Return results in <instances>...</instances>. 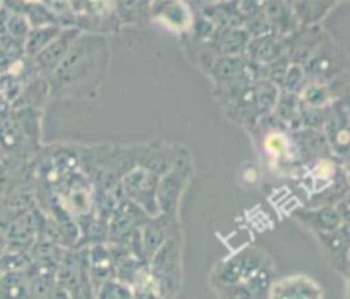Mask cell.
<instances>
[{
    "label": "cell",
    "mask_w": 350,
    "mask_h": 299,
    "mask_svg": "<svg viewBox=\"0 0 350 299\" xmlns=\"http://www.w3.org/2000/svg\"><path fill=\"white\" fill-rule=\"evenodd\" d=\"M2 276H3V272H2V269H0V279H2Z\"/></svg>",
    "instance_id": "cell-45"
},
{
    "label": "cell",
    "mask_w": 350,
    "mask_h": 299,
    "mask_svg": "<svg viewBox=\"0 0 350 299\" xmlns=\"http://www.w3.org/2000/svg\"><path fill=\"white\" fill-rule=\"evenodd\" d=\"M241 27L246 31V34H248L250 38H260L265 36V34H272V29H270V24L269 21H267L263 9L260 10V12H256L255 16L243 21Z\"/></svg>",
    "instance_id": "cell-37"
},
{
    "label": "cell",
    "mask_w": 350,
    "mask_h": 299,
    "mask_svg": "<svg viewBox=\"0 0 350 299\" xmlns=\"http://www.w3.org/2000/svg\"><path fill=\"white\" fill-rule=\"evenodd\" d=\"M55 194H57L58 200L64 205L65 211H67L74 219H79L91 212L94 188H92L91 181H89L81 171L70 174V177L55 190Z\"/></svg>",
    "instance_id": "cell-13"
},
{
    "label": "cell",
    "mask_w": 350,
    "mask_h": 299,
    "mask_svg": "<svg viewBox=\"0 0 350 299\" xmlns=\"http://www.w3.org/2000/svg\"><path fill=\"white\" fill-rule=\"evenodd\" d=\"M57 286L67 291L70 299H96L88 274V248L74 246L65 250L57 269Z\"/></svg>",
    "instance_id": "cell-8"
},
{
    "label": "cell",
    "mask_w": 350,
    "mask_h": 299,
    "mask_svg": "<svg viewBox=\"0 0 350 299\" xmlns=\"http://www.w3.org/2000/svg\"><path fill=\"white\" fill-rule=\"evenodd\" d=\"M294 147H296L297 161L299 166H310L323 157L332 156L330 147H328L327 139H325L321 130L299 129L293 132Z\"/></svg>",
    "instance_id": "cell-19"
},
{
    "label": "cell",
    "mask_w": 350,
    "mask_h": 299,
    "mask_svg": "<svg viewBox=\"0 0 350 299\" xmlns=\"http://www.w3.org/2000/svg\"><path fill=\"white\" fill-rule=\"evenodd\" d=\"M267 299H325V291L311 276L293 274L273 281Z\"/></svg>",
    "instance_id": "cell-16"
},
{
    "label": "cell",
    "mask_w": 350,
    "mask_h": 299,
    "mask_svg": "<svg viewBox=\"0 0 350 299\" xmlns=\"http://www.w3.org/2000/svg\"><path fill=\"white\" fill-rule=\"evenodd\" d=\"M207 75L214 82V89H224L241 82H253L246 70L245 57H219Z\"/></svg>",
    "instance_id": "cell-21"
},
{
    "label": "cell",
    "mask_w": 350,
    "mask_h": 299,
    "mask_svg": "<svg viewBox=\"0 0 350 299\" xmlns=\"http://www.w3.org/2000/svg\"><path fill=\"white\" fill-rule=\"evenodd\" d=\"M236 9H238L239 17L245 21L260 12L263 9V2H236Z\"/></svg>",
    "instance_id": "cell-39"
},
{
    "label": "cell",
    "mask_w": 350,
    "mask_h": 299,
    "mask_svg": "<svg viewBox=\"0 0 350 299\" xmlns=\"http://www.w3.org/2000/svg\"><path fill=\"white\" fill-rule=\"evenodd\" d=\"M31 267V255L27 252L5 250L0 255V269L3 274H24Z\"/></svg>",
    "instance_id": "cell-34"
},
{
    "label": "cell",
    "mask_w": 350,
    "mask_h": 299,
    "mask_svg": "<svg viewBox=\"0 0 350 299\" xmlns=\"http://www.w3.org/2000/svg\"><path fill=\"white\" fill-rule=\"evenodd\" d=\"M113 192L118 197V204H116L115 212L108 222V242H118L129 233L142 228L149 216L142 209L137 207L133 202H130L129 198L123 197L118 188H115Z\"/></svg>",
    "instance_id": "cell-17"
},
{
    "label": "cell",
    "mask_w": 350,
    "mask_h": 299,
    "mask_svg": "<svg viewBox=\"0 0 350 299\" xmlns=\"http://www.w3.org/2000/svg\"><path fill=\"white\" fill-rule=\"evenodd\" d=\"M293 219L299 222L311 235H321V233L335 231L342 226L340 218L334 205L325 207H301L293 212Z\"/></svg>",
    "instance_id": "cell-20"
},
{
    "label": "cell",
    "mask_w": 350,
    "mask_h": 299,
    "mask_svg": "<svg viewBox=\"0 0 350 299\" xmlns=\"http://www.w3.org/2000/svg\"><path fill=\"white\" fill-rule=\"evenodd\" d=\"M328 31L323 26H310L297 27L294 33L284 38V48H286V57L291 64L303 67L311 55L314 53L321 41L327 38Z\"/></svg>",
    "instance_id": "cell-14"
},
{
    "label": "cell",
    "mask_w": 350,
    "mask_h": 299,
    "mask_svg": "<svg viewBox=\"0 0 350 299\" xmlns=\"http://www.w3.org/2000/svg\"><path fill=\"white\" fill-rule=\"evenodd\" d=\"M314 239L320 245L323 259L332 270L340 274L349 283V272H350V226L342 224L340 228L330 233H321V235H314Z\"/></svg>",
    "instance_id": "cell-12"
},
{
    "label": "cell",
    "mask_w": 350,
    "mask_h": 299,
    "mask_svg": "<svg viewBox=\"0 0 350 299\" xmlns=\"http://www.w3.org/2000/svg\"><path fill=\"white\" fill-rule=\"evenodd\" d=\"M120 24H144L150 19V2H115Z\"/></svg>",
    "instance_id": "cell-31"
},
{
    "label": "cell",
    "mask_w": 350,
    "mask_h": 299,
    "mask_svg": "<svg viewBox=\"0 0 350 299\" xmlns=\"http://www.w3.org/2000/svg\"><path fill=\"white\" fill-rule=\"evenodd\" d=\"M306 84H308V79L306 75H304L303 67L291 64L289 68H287L286 75H284L282 84H280L279 89L284 92H289V94L299 96Z\"/></svg>",
    "instance_id": "cell-35"
},
{
    "label": "cell",
    "mask_w": 350,
    "mask_h": 299,
    "mask_svg": "<svg viewBox=\"0 0 350 299\" xmlns=\"http://www.w3.org/2000/svg\"><path fill=\"white\" fill-rule=\"evenodd\" d=\"M150 286L161 299H176L183 286V229L171 236L149 260Z\"/></svg>",
    "instance_id": "cell-6"
},
{
    "label": "cell",
    "mask_w": 350,
    "mask_h": 299,
    "mask_svg": "<svg viewBox=\"0 0 350 299\" xmlns=\"http://www.w3.org/2000/svg\"><path fill=\"white\" fill-rule=\"evenodd\" d=\"M0 5H2V2H0Z\"/></svg>",
    "instance_id": "cell-47"
},
{
    "label": "cell",
    "mask_w": 350,
    "mask_h": 299,
    "mask_svg": "<svg viewBox=\"0 0 350 299\" xmlns=\"http://www.w3.org/2000/svg\"><path fill=\"white\" fill-rule=\"evenodd\" d=\"M46 299H70V296L67 294V291H64L60 286L55 284L53 289L50 291V294H48Z\"/></svg>",
    "instance_id": "cell-42"
},
{
    "label": "cell",
    "mask_w": 350,
    "mask_h": 299,
    "mask_svg": "<svg viewBox=\"0 0 350 299\" xmlns=\"http://www.w3.org/2000/svg\"><path fill=\"white\" fill-rule=\"evenodd\" d=\"M79 34H81V31L75 29V27H64L60 34L38 57L33 58L34 68H36L41 77L46 79L60 65V62L64 60L68 48L72 47V43H74Z\"/></svg>",
    "instance_id": "cell-18"
},
{
    "label": "cell",
    "mask_w": 350,
    "mask_h": 299,
    "mask_svg": "<svg viewBox=\"0 0 350 299\" xmlns=\"http://www.w3.org/2000/svg\"><path fill=\"white\" fill-rule=\"evenodd\" d=\"M349 98L334 101L327 109L325 123L321 127L332 156L349 163Z\"/></svg>",
    "instance_id": "cell-11"
},
{
    "label": "cell",
    "mask_w": 350,
    "mask_h": 299,
    "mask_svg": "<svg viewBox=\"0 0 350 299\" xmlns=\"http://www.w3.org/2000/svg\"><path fill=\"white\" fill-rule=\"evenodd\" d=\"M280 89L275 84L267 81H256L253 82V98H255L256 112H258L260 118L270 115L275 108V103L279 99Z\"/></svg>",
    "instance_id": "cell-30"
},
{
    "label": "cell",
    "mask_w": 350,
    "mask_h": 299,
    "mask_svg": "<svg viewBox=\"0 0 350 299\" xmlns=\"http://www.w3.org/2000/svg\"><path fill=\"white\" fill-rule=\"evenodd\" d=\"M5 163H7V159H5V156H3L2 149H0V168H2Z\"/></svg>",
    "instance_id": "cell-44"
},
{
    "label": "cell",
    "mask_w": 350,
    "mask_h": 299,
    "mask_svg": "<svg viewBox=\"0 0 350 299\" xmlns=\"http://www.w3.org/2000/svg\"><path fill=\"white\" fill-rule=\"evenodd\" d=\"M88 274L94 291L103 283L116 277V267L106 243L88 246Z\"/></svg>",
    "instance_id": "cell-23"
},
{
    "label": "cell",
    "mask_w": 350,
    "mask_h": 299,
    "mask_svg": "<svg viewBox=\"0 0 350 299\" xmlns=\"http://www.w3.org/2000/svg\"><path fill=\"white\" fill-rule=\"evenodd\" d=\"M246 60L253 64L267 65L279 58L286 57V48H284V38L275 36V34H265L260 38H250L248 47H246L245 55Z\"/></svg>",
    "instance_id": "cell-24"
},
{
    "label": "cell",
    "mask_w": 350,
    "mask_h": 299,
    "mask_svg": "<svg viewBox=\"0 0 350 299\" xmlns=\"http://www.w3.org/2000/svg\"><path fill=\"white\" fill-rule=\"evenodd\" d=\"M250 36L243 27H222L212 40L217 57H243Z\"/></svg>",
    "instance_id": "cell-27"
},
{
    "label": "cell",
    "mask_w": 350,
    "mask_h": 299,
    "mask_svg": "<svg viewBox=\"0 0 350 299\" xmlns=\"http://www.w3.org/2000/svg\"><path fill=\"white\" fill-rule=\"evenodd\" d=\"M133 291L122 281L109 279L96 289V299H132Z\"/></svg>",
    "instance_id": "cell-36"
},
{
    "label": "cell",
    "mask_w": 350,
    "mask_h": 299,
    "mask_svg": "<svg viewBox=\"0 0 350 299\" xmlns=\"http://www.w3.org/2000/svg\"><path fill=\"white\" fill-rule=\"evenodd\" d=\"M29 29H31V26H29V23L26 21V17L21 16V14H17V12H10L9 23H7L5 36L19 41V43H24V40H26Z\"/></svg>",
    "instance_id": "cell-38"
},
{
    "label": "cell",
    "mask_w": 350,
    "mask_h": 299,
    "mask_svg": "<svg viewBox=\"0 0 350 299\" xmlns=\"http://www.w3.org/2000/svg\"><path fill=\"white\" fill-rule=\"evenodd\" d=\"M275 262L256 246H248L217 262L211 286L217 299H267L275 277Z\"/></svg>",
    "instance_id": "cell-2"
},
{
    "label": "cell",
    "mask_w": 350,
    "mask_h": 299,
    "mask_svg": "<svg viewBox=\"0 0 350 299\" xmlns=\"http://www.w3.org/2000/svg\"><path fill=\"white\" fill-rule=\"evenodd\" d=\"M161 178L154 174L152 171L146 170V168L135 166L122 178L118 188L120 194L130 202L142 209L149 218L159 214L157 209V185H159Z\"/></svg>",
    "instance_id": "cell-10"
},
{
    "label": "cell",
    "mask_w": 350,
    "mask_h": 299,
    "mask_svg": "<svg viewBox=\"0 0 350 299\" xmlns=\"http://www.w3.org/2000/svg\"><path fill=\"white\" fill-rule=\"evenodd\" d=\"M252 133L258 140L260 153L270 171L277 173L279 177L291 178V174L297 168H301L296 147H294L293 132L287 130L272 113L260 118Z\"/></svg>",
    "instance_id": "cell-5"
},
{
    "label": "cell",
    "mask_w": 350,
    "mask_h": 299,
    "mask_svg": "<svg viewBox=\"0 0 350 299\" xmlns=\"http://www.w3.org/2000/svg\"><path fill=\"white\" fill-rule=\"evenodd\" d=\"M9 17H10V10L7 9L5 3L2 2V5H0V36H5Z\"/></svg>",
    "instance_id": "cell-41"
},
{
    "label": "cell",
    "mask_w": 350,
    "mask_h": 299,
    "mask_svg": "<svg viewBox=\"0 0 350 299\" xmlns=\"http://www.w3.org/2000/svg\"><path fill=\"white\" fill-rule=\"evenodd\" d=\"M299 103L304 106H310V108H318L325 109L334 103L330 91H328L327 84H320V82H310L304 86V89L301 91V94L297 96Z\"/></svg>",
    "instance_id": "cell-32"
},
{
    "label": "cell",
    "mask_w": 350,
    "mask_h": 299,
    "mask_svg": "<svg viewBox=\"0 0 350 299\" xmlns=\"http://www.w3.org/2000/svg\"><path fill=\"white\" fill-rule=\"evenodd\" d=\"M349 55L334 36L327 34L310 60L303 65L304 75L310 82H328L349 75Z\"/></svg>",
    "instance_id": "cell-7"
},
{
    "label": "cell",
    "mask_w": 350,
    "mask_h": 299,
    "mask_svg": "<svg viewBox=\"0 0 350 299\" xmlns=\"http://www.w3.org/2000/svg\"><path fill=\"white\" fill-rule=\"evenodd\" d=\"M0 299H29L26 274H3L0 279Z\"/></svg>",
    "instance_id": "cell-33"
},
{
    "label": "cell",
    "mask_w": 350,
    "mask_h": 299,
    "mask_svg": "<svg viewBox=\"0 0 350 299\" xmlns=\"http://www.w3.org/2000/svg\"><path fill=\"white\" fill-rule=\"evenodd\" d=\"M340 5V2H334V0H311V2H291L293 7L294 17L297 21L299 27H310V26H321L325 17L332 12L334 9Z\"/></svg>",
    "instance_id": "cell-26"
},
{
    "label": "cell",
    "mask_w": 350,
    "mask_h": 299,
    "mask_svg": "<svg viewBox=\"0 0 350 299\" xmlns=\"http://www.w3.org/2000/svg\"><path fill=\"white\" fill-rule=\"evenodd\" d=\"M193 157L190 151H185L183 156L161 177L157 185V209L159 214H178L181 198L193 177Z\"/></svg>",
    "instance_id": "cell-9"
},
{
    "label": "cell",
    "mask_w": 350,
    "mask_h": 299,
    "mask_svg": "<svg viewBox=\"0 0 350 299\" xmlns=\"http://www.w3.org/2000/svg\"><path fill=\"white\" fill-rule=\"evenodd\" d=\"M132 299H135V296H133V298H132Z\"/></svg>",
    "instance_id": "cell-46"
},
{
    "label": "cell",
    "mask_w": 350,
    "mask_h": 299,
    "mask_svg": "<svg viewBox=\"0 0 350 299\" xmlns=\"http://www.w3.org/2000/svg\"><path fill=\"white\" fill-rule=\"evenodd\" d=\"M178 231H181L178 214H157L154 218H147V221L140 228V238H142L146 259L150 260V257Z\"/></svg>",
    "instance_id": "cell-15"
},
{
    "label": "cell",
    "mask_w": 350,
    "mask_h": 299,
    "mask_svg": "<svg viewBox=\"0 0 350 299\" xmlns=\"http://www.w3.org/2000/svg\"><path fill=\"white\" fill-rule=\"evenodd\" d=\"M64 27L60 26H43V27H31L29 33H27L26 40L23 43V51L24 58L27 60H33L34 57L41 53L55 38L60 34V31Z\"/></svg>",
    "instance_id": "cell-28"
},
{
    "label": "cell",
    "mask_w": 350,
    "mask_h": 299,
    "mask_svg": "<svg viewBox=\"0 0 350 299\" xmlns=\"http://www.w3.org/2000/svg\"><path fill=\"white\" fill-rule=\"evenodd\" d=\"M291 178H296L301 190L306 194L304 207L335 205L344 197H349L347 164L334 156L323 157L310 166L297 168Z\"/></svg>",
    "instance_id": "cell-4"
},
{
    "label": "cell",
    "mask_w": 350,
    "mask_h": 299,
    "mask_svg": "<svg viewBox=\"0 0 350 299\" xmlns=\"http://www.w3.org/2000/svg\"><path fill=\"white\" fill-rule=\"evenodd\" d=\"M144 144L140 146H79L81 171L94 190L113 192L120 185L122 178L139 163L142 156Z\"/></svg>",
    "instance_id": "cell-3"
},
{
    "label": "cell",
    "mask_w": 350,
    "mask_h": 299,
    "mask_svg": "<svg viewBox=\"0 0 350 299\" xmlns=\"http://www.w3.org/2000/svg\"><path fill=\"white\" fill-rule=\"evenodd\" d=\"M111 62L106 36L81 33L57 68L46 77L50 98H96L105 82Z\"/></svg>",
    "instance_id": "cell-1"
},
{
    "label": "cell",
    "mask_w": 350,
    "mask_h": 299,
    "mask_svg": "<svg viewBox=\"0 0 350 299\" xmlns=\"http://www.w3.org/2000/svg\"><path fill=\"white\" fill-rule=\"evenodd\" d=\"M263 12L275 36L286 38L299 27L291 2H263Z\"/></svg>",
    "instance_id": "cell-25"
},
{
    "label": "cell",
    "mask_w": 350,
    "mask_h": 299,
    "mask_svg": "<svg viewBox=\"0 0 350 299\" xmlns=\"http://www.w3.org/2000/svg\"><path fill=\"white\" fill-rule=\"evenodd\" d=\"M7 248V239H5V233H3V229L0 228V255H2L3 252H5Z\"/></svg>",
    "instance_id": "cell-43"
},
{
    "label": "cell",
    "mask_w": 350,
    "mask_h": 299,
    "mask_svg": "<svg viewBox=\"0 0 350 299\" xmlns=\"http://www.w3.org/2000/svg\"><path fill=\"white\" fill-rule=\"evenodd\" d=\"M150 19L185 34L191 23V7L181 2H150Z\"/></svg>",
    "instance_id": "cell-22"
},
{
    "label": "cell",
    "mask_w": 350,
    "mask_h": 299,
    "mask_svg": "<svg viewBox=\"0 0 350 299\" xmlns=\"http://www.w3.org/2000/svg\"><path fill=\"white\" fill-rule=\"evenodd\" d=\"M349 202H350V197H344L342 200H338L334 207H335V211H337L338 218H340L342 224L350 226V209H349L350 204Z\"/></svg>",
    "instance_id": "cell-40"
},
{
    "label": "cell",
    "mask_w": 350,
    "mask_h": 299,
    "mask_svg": "<svg viewBox=\"0 0 350 299\" xmlns=\"http://www.w3.org/2000/svg\"><path fill=\"white\" fill-rule=\"evenodd\" d=\"M272 115L286 127L287 130L294 132V130L301 129V120H299V98L289 92L280 91L279 99L275 103Z\"/></svg>",
    "instance_id": "cell-29"
}]
</instances>
